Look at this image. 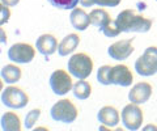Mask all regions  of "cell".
I'll list each match as a JSON object with an SVG mask.
<instances>
[{
	"mask_svg": "<svg viewBox=\"0 0 157 131\" xmlns=\"http://www.w3.org/2000/svg\"><path fill=\"white\" fill-rule=\"evenodd\" d=\"M117 25L123 33H145L152 26V21L132 9H124L117 16Z\"/></svg>",
	"mask_w": 157,
	"mask_h": 131,
	"instance_id": "1",
	"label": "cell"
},
{
	"mask_svg": "<svg viewBox=\"0 0 157 131\" xmlns=\"http://www.w3.org/2000/svg\"><path fill=\"white\" fill-rule=\"evenodd\" d=\"M67 66H68L70 74L81 80L86 79L93 71V62L90 59V56L84 54V52H78V54L72 55L68 59Z\"/></svg>",
	"mask_w": 157,
	"mask_h": 131,
	"instance_id": "2",
	"label": "cell"
},
{
	"mask_svg": "<svg viewBox=\"0 0 157 131\" xmlns=\"http://www.w3.org/2000/svg\"><path fill=\"white\" fill-rule=\"evenodd\" d=\"M135 71L140 76H152L157 74V47H147L143 55L135 62Z\"/></svg>",
	"mask_w": 157,
	"mask_h": 131,
	"instance_id": "3",
	"label": "cell"
},
{
	"mask_svg": "<svg viewBox=\"0 0 157 131\" xmlns=\"http://www.w3.org/2000/svg\"><path fill=\"white\" fill-rule=\"evenodd\" d=\"M50 115L54 121L63 123H72L77 118V109L70 100H60L50 110Z\"/></svg>",
	"mask_w": 157,
	"mask_h": 131,
	"instance_id": "4",
	"label": "cell"
},
{
	"mask_svg": "<svg viewBox=\"0 0 157 131\" xmlns=\"http://www.w3.org/2000/svg\"><path fill=\"white\" fill-rule=\"evenodd\" d=\"M2 102L9 109H22L29 102V97L17 87H7L2 93Z\"/></svg>",
	"mask_w": 157,
	"mask_h": 131,
	"instance_id": "5",
	"label": "cell"
},
{
	"mask_svg": "<svg viewBox=\"0 0 157 131\" xmlns=\"http://www.w3.org/2000/svg\"><path fill=\"white\" fill-rule=\"evenodd\" d=\"M50 87L55 94L64 96L73 88V84L71 76L64 70H56L50 76Z\"/></svg>",
	"mask_w": 157,
	"mask_h": 131,
	"instance_id": "6",
	"label": "cell"
},
{
	"mask_svg": "<svg viewBox=\"0 0 157 131\" xmlns=\"http://www.w3.org/2000/svg\"><path fill=\"white\" fill-rule=\"evenodd\" d=\"M121 117L126 129L135 131L137 129H140L141 122H143V111H141V109L136 104L131 102L123 108Z\"/></svg>",
	"mask_w": 157,
	"mask_h": 131,
	"instance_id": "7",
	"label": "cell"
},
{
	"mask_svg": "<svg viewBox=\"0 0 157 131\" xmlns=\"http://www.w3.org/2000/svg\"><path fill=\"white\" fill-rule=\"evenodd\" d=\"M36 51L34 47H32L29 43H14L12 47H9L8 50V58L14 63H29L34 59Z\"/></svg>",
	"mask_w": 157,
	"mask_h": 131,
	"instance_id": "8",
	"label": "cell"
},
{
	"mask_svg": "<svg viewBox=\"0 0 157 131\" xmlns=\"http://www.w3.org/2000/svg\"><path fill=\"white\" fill-rule=\"evenodd\" d=\"M132 74L128 70V67L124 64H118L111 67L110 71V81L111 84L121 85V87H130L132 84Z\"/></svg>",
	"mask_w": 157,
	"mask_h": 131,
	"instance_id": "9",
	"label": "cell"
},
{
	"mask_svg": "<svg viewBox=\"0 0 157 131\" xmlns=\"http://www.w3.org/2000/svg\"><path fill=\"white\" fill-rule=\"evenodd\" d=\"M132 52H134V47H132L131 40H122L118 41L115 43L107 48V54L110 55V58L115 60H124L127 59Z\"/></svg>",
	"mask_w": 157,
	"mask_h": 131,
	"instance_id": "10",
	"label": "cell"
},
{
	"mask_svg": "<svg viewBox=\"0 0 157 131\" xmlns=\"http://www.w3.org/2000/svg\"><path fill=\"white\" fill-rule=\"evenodd\" d=\"M152 94V87L148 83H137L131 88L128 93V100L132 104H144L149 100Z\"/></svg>",
	"mask_w": 157,
	"mask_h": 131,
	"instance_id": "11",
	"label": "cell"
},
{
	"mask_svg": "<svg viewBox=\"0 0 157 131\" xmlns=\"http://www.w3.org/2000/svg\"><path fill=\"white\" fill-rule=\"evenodd\" d=\"M36 46H37V50L41 52L42 55H52L54 52L58 50V41L56 38L51 36V34H42L37 38L36 41Z\"/></svg>",
	"mask_w": 157,
	"mask_h": 131,
	"instance_id": "12",
	"label": "cell"
},
{
	"mask_svg": "<svg viewBox=\"0 0 157 131\" xmlns=\"http://www.w3.org/2000/svg\"><path fill=\"white\" fill-rule=\"evenodd\" d=\"M97 118L100 121V123L107 126V127H115L119 123V113L113 106H104L98 111Z\"/></svg>",
	"mask_w": 157,
	"mask_h": 131,
	"instance_id": "13",
	"label": "cell"
},
{
	"mask_svg": "<svg viewBox=\"0 0 157 131\" xmlns=\"http://www.w3.org/2000/svg\"><path fill=\"white\" fill-rule=\"evenodd\" d=\"M70 21L72 26L77 29V30H85L90 24V17L88 13H85L84 9L73 8L70 14Z\"/></svg>",
	"mask_w": 157,
	"mask_h": 131,
	"instance_id": "14",
	"label": "cell"
},
{
	"mask_svg": "<svg viewBox=\"0 0 157 131\" xmlns=\"http://www.w3.org/2000/svg\"><path fill=\"white\" fill-rule=\"evenodd\" d=\"M80 43V37L75 33L72 34H68L67 37H64L62 40V42L59 43V47H58V52L60 56H67L68 54H71L76 50V47L78 46Z\"/></svg>",
	"mask_w": 157,
	"mask_h": 131,
	"instance_id": "15",
	"label": "cell"
},
{
	"mask_svg": "<svg viewBox=\"0 0 157 131\" xmlns=\"http://www.w3.org/2000/svg\"><path fill=\"white\" fill-rule=\"evenodd\" d=\"M2 77L8 84H13L21 79V70L14 64H7L2 68Z\"/></svg>",
	"mask_w": 157,
	"mask_h": 131,
	"instance_id": "16",
	"label": "cell"
},
{
	"mask_svg": "<svg viewBox=\"0 0 157 131\" xmlns=\"http://www.w3.org/2000/svg\"><path fill=\"white\" fill-rule=\"evenodd\" d=\"M2 129L4 131H20L21 129V123H20L18 115L14 113H6L2 117Z\"/></svg>",
	"mask_w": 157,
	"mask_h": 131,
	"instance_id": "17",
	"label": "cell"
},
{
	"mask_svg": "<svg viewBox=\"0 0 157 131\" xmlns=\"http://www.w3.org/2000/svg\"><path fill=\"white\" fill-rule=\"evenodd\" d=\"M89 17H90V24L92 25H94V26H97L98 29H101L107 21L111 20L109 13H107L105 9H101V8L93 9V11L89 13Z\"/></svg>",
	"mask_w": 157,
	"mask_h": 131,
	"instance_id": "18",
	"label": "cell"
},
{
	"mask_svg": "<svg viewBox=\"0 0 157 131\" xmlns=\"http://www.w3.org/2000/svg\"><path fill=\"white\" fill-rule=\"evenodd\" d=\"M72 92L75 94L76 98L78 100H86L88 97L90 96L92 93V87L89 83H86L85 80H78L76 84H73V88H72Z\"/></svg>",
	"mask_w": 157,
	"mask_h": 131,
	"instance_id": "19",
	"label": "cell"
},
{
	"mask_svg": "<svg viewBox=\"0 0 157 131\" xmlns=\"http://www.w3.org/2000/svg\"><path fill=\"white\" fill-rule=\"evenodd\" d=\"M100 30L104 33L106 37H109V38L117 37L121 33V29H119V26L117 25V21L115 20H109L104 26L100 29Z\"/></svg>",
	"mask_w": 157,
	"mask_h": 131,
	"instance_id": "20",
	"label": "cell"
},
{
	"mask_svg": "<svg viewBox=\"0 0 157 131\" xmlns=\"http://www.w3.org/2000/svg\"><path fill=\"white\" fill-rule=\"evenodd\" d=\"M47 2L59 9H73L80 3V0H47Z\"/></svg>",
	"mask_w": 157,
	"mask_h": 131,
	"instance_id": "21",
	"label": "cell"
},
{
	"mask_svg": "<svg viewBox=\"0 0 157 131\" xmlns=\"http://www.w3.org/2000/svg\"><path fill=\"white\" fill-rule=\"evenodd\" d=\"M110 71H111L110 66H102V67L98 68L97 80L100 81L102 85H110L111 84V81H110Z\"/></svg>",
	"mask_w": 157,
	"mask_h": 131,
	"instance_id": "22",
	"label": "cell"
},
{
	"mask_svg": "<svg viewBox=\"0 0 157 131\" xmlns=\"http://www.w3.org/2000/svg\"><path fill=\"white\" fill-rule=\"evenodd\" d=\"M39 115H41V110L39 109H33V110L29 111L25 117V127L33 129V126L36 125V122L39 119Z\"/></svg>",
	"mask_w": 157,
	"mask_h": 131,
	"instance_id": "23",
	"label": "cell"
},
{
	"mask_svg": "<svg viewBox=\"0 0 157 131\" xmlns=\"http://www.w3.org/2000/svg\"><path fill=\"white\" fill-rule=\"evenodd\" d=\"M0 11H2V20H0V24L4 25V24H6L9 20V14H11V12H9L8 6H6V4H2V7H0Z\"/></svg>",
	"mask_w": 157,
	"mask_h": 131,
	"instance_id": "24",
	"label": "cell"
},
{
	"mask_svg": "<svg viewBox=\"0 0 157 131\" xmlns=\"http://www.w3.org/2000/svg\"><path fill=\"white\" fill-rule=\"evenodd\" d=\"M94 3L102 7H117L121 3V0H94Z\"/></svg>",
	"mask_w": 157,
	"mask_h": 131,
	"instance_id": "25",
	"label": "cell"
},
{
	"mask_svg": "<svg viewBox=\"0 0 157 131\" xmlns=\"http://www.w3.org/2000/svg\"><path fill=\"white\" fill-rule=\"evenodd\" d=\"M20 3V0H2V4H6L8 7H14Z\"/></svg>",
	"mask_w": 157,
	"mask_h": 131,
	"instance_id": "26",
	"label": "cell"
},
{
	"mask_svg": "<svg viewBox=\"0 0 157 131\" xmlns=\"http://www.w3.org/2000/svg\"><path fill=\"white\" fill-rule=\"evenodd\" d=\"M80 4L84 7H90V6H94V0H80Z\"/></svg>",
	"mask_w": 157,
	"mask_h": 131,
	"instance_id": "27",
	"label": "cell"
},
{
	"mask_svg": "<svg viewBox=\"0 0 157 131\" xmlns=\"http://www.w3.org/2000/svg\"><path fill=\"white\" fill-rule=\"evenodd\" d=\"M144 130L147 131V130H157V127H156V126H152V125H148V126H145V127H144Z\"/></svg>",
	"mask_w": 157,
	"mask_h": 131,
	"instance_id": "28",
	"label": "cell"
}]
</instances>
